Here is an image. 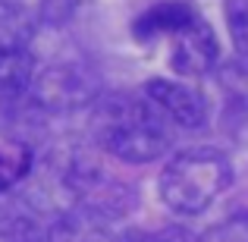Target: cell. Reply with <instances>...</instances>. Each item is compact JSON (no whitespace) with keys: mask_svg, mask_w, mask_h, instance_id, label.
<instances>
[{"mask_svg":"<svg viewBox=\"0 0 248 242\" xmlns=\"http://www.w3.org/2000/svg\"><path fill=\"white\" fill-rule=\"evenodd\" d=\"M173 123L145 95H104L94 101L91 139L123 163H148L170 151Z\"/></svg>","mask_w":248,"mask_h":242,"instance_id":"obj_1","label":"cell"},{"mask_svg":"<svg viewBox=\"0 0 248 242\" xmlns=\"http://www.w3.org/2000/svg\"><path fill=\"white\" fill-rule=\"evenodd\" d=\"M232 163L220 148H186L160 170L157 195L176 214H201L230 189Z\"/></svg>","mask_w":248,"mask_h":242,"instance_id":"obj_2","label":"cell"},{"mask_svg":"<svg viewBox=\"0 0 248 242\" xmlns=\"http://www.w3.org/2000/svg\"><path fill=\"white\" fill-rule=\"evenodd\" d=\"M29 95H35V101L47 110H79L94 104L101 88H97V76L88 66L60 60L44 66L41 73H35Z\"/></svg>","mask_w":248,"mask_h":242,"instance_id":"obj_3","label":"cell"},{"mask_svg":"<svg viewBox=\"0 0 248 242\" xmlns=\"http://www.w3.org/2000/svg\"><path fill=\"white\" fill-rule=\"evenodd\" d=\"M220 63V44L217 32L204 16H195L182 32L173 35V48H170V66L176 76L186 79H198V76L214 73Z\"/></svg>","mask_w":248,"mask_h":242,"instance_id":"obj_4","label":"cell"},{"mask_svg":"<svg viewBox=\"0 0 248 242\" xmlns=\"http://www.w3.org/2000/svg\"><path fill=\"white\" fill-rule=\"evenodd\" d=\"M141 95L179 129H201L207 123V113H211V104H207L204 91L195 88V85H186V82L148 79L141 85Z\"/></svg>","mask_w":248,"mask_h":242,"instance_id":"obj_5","label":"cell"},{"mask_svg":"<svg viewBox=\"0 0 248 242\" xmlns=\"http://www.w3.org/2000/svg\"><path fill=\"white\" fill-rule=\"evenodd\" d=\"M54 220L44 217V211L22 195L19 189L0 192V239L3 242H44L50 236Z\"/></svg>","mask_w":248,"mask_h":242,"instance_id":"obj_6","label":"cell"},{"mask_svg":"<svg viewBox=\"0 0 248 242\" xmlns=\"http://www.w3.org/2000/svg\"><path fill=\"white\" fill-rule=\"evenodd\" d=\"M198 16L192 3L186 0H160V3L148 6L139 19L132 22V32L139 41H151V38H173L176 32H182L192 19Z\"/></svg>","mask_w":248,"mask_h":242,"instance_id":"obj_7","label":"cell"},{"mask_svg":"<svg viewBox=\"0 0 248 242\" xmlns=\"http://www.w3.org/2000/svg\"><path fill=\"white\" fill-rule=\"evenodd\" d=\"M38 32V19L19 0H0V50H25Z\"/></svg>","mask_w":248,"mask_h":242,"instance_id":"obj_8","label":"cell"},{"mask_svg":"<svg viewBox=\"0 0 248 242\" xmlns=\"http://www.w3.org/2000/svg\"><path fill=\"white\" fill-rule=\"evenodd\" d=\"M35 57L25 50H0V97L3 101H16V97L29 95L31 82H35Z\"/></svg>","mask_w":248,"mask_h":242,"instance_id":"obj_9","label":"cell"},{"mask_svg":"<svg viewBox=\"0 0 248 242\" xmlns=\"http://www.w3.org/2000/svg\"><path fill=\"white\" fill-rule=\"evenodd\" d=\"M31 163H35V158H31L29 145H3L0 148V192H10L19 182L29 179Z\"/></svg>","mask_w":248,"mask_h":242,"instance_id":"obj_10","label":"cell"},{"mask_svg":"<svg viewBox=\"0 0 248 242\" xmlns=\"http://www.w3.org/2000/svg\"><path fill=\"white\" fill-rule=\"evenodd\" d=\"M226 29L236 54L248 60V0H226Z\"/></svg>","mask_w":248,"mask_h":242,"instance_id":"obj_11","label":"cell"},{"mask_svg":"<svg viewBox=\"0 0 248 242\" xmlns=\"http://www.w3.org/2000/svg\"><path fill=\"white\" fill-rule=\"evenodd\" d=\"M76 10V0H44L41 3V16L47 19V22H63V19H69Z\"/></svg>","mask_w":248,"mask_h":242,"instance_id":"obj_12","label":"cell"},{"mask_svg":"<svg viewBox=\"0 0 248 242\" xmlns=\"http://www.w3.org/2000/svg\"><path fill=\"white\" fill-rule=\"evenodd\" d=\"M120 242H176V239L164 236V233H129V236L120 239Z\"/></svg>","mask_w":248,"mask_h":242,"instance_id":"obj_13","label":"cell"}]
</instances>
